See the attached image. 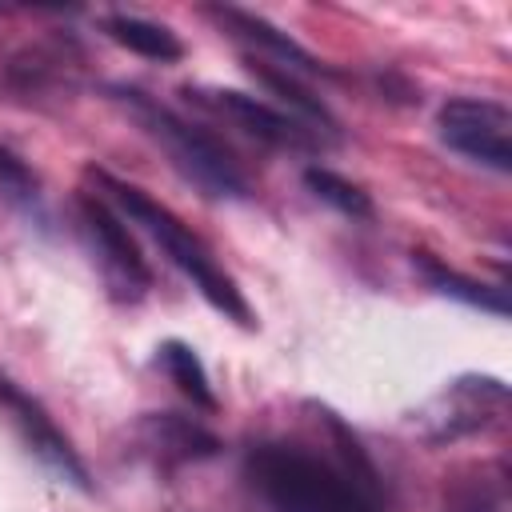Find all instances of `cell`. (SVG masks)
<instances>
[{"mask_svg":"<svg viewBox=\"0 0 512 512\" xmlns=\"http://www.w3.org/2000/svg\"><path fill=\"white\" fill-rule=\"evenodd\" d=\"M136 444L160 464V468H180L196 460H212L220 452V436L208 432L204 424L180 416V412H144L132 428Z\"/></svg>","mask_w":512,"mask_h":512,"instance_id":"9c48e42d","label":"cell"},{"mask_svg":"<svg viewBox=\"0 0 512 512\" xmlns=\"http://www.w3.org/2000/svg\"><path fill=\"white\" fill-rule=\"evenodd\" d=\"M108 92L140 124V132L164 148L172 168L188 184H196L204 196H212V200H248L252 196L244 168L212 132H204L200 124L184 120L180 112H172L168 104H160L156 96H148L132 84H108Z\"/></svg>","mask_w":512,"mask_h":512,"instance_id":"3957f363","label":"cell"},{"mask_svg":"<svg viewBox=\"0 0 512 512\" xmlns=\"http://www.w3.org/2000/svg\"><path fill=\"white\" fill-rule=\"evenodd\" d=\"M328 432L316 452L296 440H260L244 452V480L268 512H388L384 480L356 432L324 404H308Z\"/></svg>","mask_w":512,"mask_h":512,"instance_id":"6da1fadb","label":"cell"},{"mask_svg":"<svg viewBox=\"0 0 512 512\" xmlns=\"http://www.w3.org/2000/svg\"><path fill=\"white\" fill-rule=\"evenodd\" d=\"M160 356V364H164V372H168V380L196 404V408H204V412H216V392H212V380H208V372H204V360L196 356V348L192 344H184V340H164L160 348H156Z\"/></svg>","mask_w":512,"mask_h":512,"instance_id":"4fadbf2b","label":"cell"},{"mask_svg":"<svg viewBox=\"0 0 512 512\" xmlns=\"http://www.w3.org/2000/svg\"><path fill=\"white\" fill-rule=\"evenodd\" d=\"M204 16L216 20L232 40L256 48L260 60H268V64H276V68H288V72H296V76H300V72H304V76L328 72L304 44H296L288 32H280L272 20H264V16H256V12H248V8H236V4H208Z\"/></svg>","mask_w":512,"mask_h":512,"instance_id":"ba28073f","label":"cell"},{"mask_svg":"<svg viewBox=\"0 0 512 512\" xmlns=\"http://www.w3.org/2000/svg\"><path fill=\"white\" fill-rule=\"evenodd\" d=\"M84 176L96 184V192H100L104 200H112L132 224H140V228L164 248V256L192 280V288H196L216 312H224V316L236 320L240 328H256V312H252V304L244 300V292L236 288V280L212 260V252L184 228V220H180L176 212H168L164 204H156L144 188H136V184L112 176L108 168L88 164Z\"/></svg>","mask_w":512,"mask_h":512,"instance_id":"7a4b0ae2","label":"cell"},{"mask_svg":"<svg viewBox=\"0 0 512 512\" xmlns=\"http://www.w3.org/2000/svg\"><path fill=\"white\" fill-rule=\"evenodd\" d=\"M76 212H80V224H84L92 248H96L100 260H104V268H108L124 288L144 292V288L152 284V268H148L144 252L136 248V240L128 236L124 220L112 212V204H108L104 196H96V192H80V196H76Z\"/></svg>","mask_w":512,"mask_h":512,"instance_id":"52a82bcc","label":"cell"},{"mask_svg":"<svg viewBox=\"0 0 512 512\" xmlns=\"http://www.w3.org/2000/svg\"><path fill=\"white\" fill-rule=\"evenodd\" d=\"M304 188H308L316 200L332 204L340 216L368 220V216L376 212L372 196H368L360 184H352L348 176H340V172H332V168H324V164H308V168H304Z\"/></svg>","mask_w":512,"mask_h":512,"instance_id":"5bb4252c","label":"cell"},{"mask_svg":"<svg viewBox=\"0 0 512 512\" xmlns=\"http://www.w3.org/2000/svg\"><path fill=\"white\" fill-rule=\"evenodd\" d=\"M68 68H72V64H68L60 52L32 48V52H24V56L12 60L8 80H12L20 92H48V88H56L60 80L68 84Z\"/></svg>","mask_w":512,"mask_h":512,"instance_id":"9a60e30c","label":"cell"},{"mask_svg":"<svg viewBox=\"0 0 512 512\" xmlns=\"http://www.w3.org/2000/svg\"><path fill=\"white\" fill-rule=\"evenodd\" d=\"M248 64V72L272 92V96H280V104H288L292 112H296V120L300 124H308V128H316L324 140H336V116H332V108L296 76V72H288V68H276V64H268V60H260V56H248L244 60Z\"/></svg>","mask_w":512,"mask_h":512,"instance_id":"30bf717a","label":"cell"},{"mask_svg":"<svg viewBox=\"0 0 512 512\" xmlns=\"http://www.w3.org/2000/svg\"><path fill=\"white\" fill-rule=\"evenodd\" d=\"M412 264H416V272L428 280V288H436L440 296L460 300V304H468V308H476V312H488V316H496V320L508 316V296H504V288H488V284H480V280H472V276L448 268V264L436 260L432 252H412Z\"/></svg>","mask_w":512,"mask_h":512,"instance_id":"8fae6325","label":"cell"},{"mask_svg":"<svg viewBox=\"0 0 512 512\" xmlns=\"http://www.w3.org/2000/svg\"><path fill=\"white\" fill-rule=\"evenodd\" d=\"M0 188H4L8 196H32V192H36L32 168H28L8 144H0Z\"/></svg>","mask_w":512,"mask_h":512,"instance_id":"e0dca14e","label":"cell"},{"mask_svg":"<svg viewBox=\"0 0 512 512\" xmlns=\"http://www.w3.org/2000/svg\"><path fill=\"white\" fill-rule=\"evenodd\" d=\"M100 28L120 48H128L144 60H156V64H176L184 56V40L168 24H156V20H144V16H132V12H112V16L100 20Z\"/></svg>","mask_w":512,"mask_h":512,"instance_id":"7c38bea8","label":"cell"},{"mask_svg":"<svg viewBox=\"0 0 512 512\" xmlns=\"http://www.w3.org/2000/svg\"><path fill=\"white\" fill-rule=\"evenodd\" d=\"M0 408L12 416L24 448L44 464L52 468L64 484H72L76 492H92V476H88V464L80 460V452L72 448V440L60 432V424L48 416V408L24 392L8 372H0Z\"/></svg>","mask_w":512,"mask_h":512,"instance_id":"5b68a950","label":"cell"},{"mask_svg":"<svg viewBox=\"0 0 512 512\" xmlns=\"http://www.w3.org/2000/svg\"><path fill=\"white\" fill-rule=\"evenodd\" d=\"M444 512H504V496L496 484H464L448 496Z\"/></svg>","mask_w":512,"mask_h":512,"instance_id":"2e32d148","label":"cell"},{"mask_svg":"<svg viewBox=\"0 0 512 512\" xmlns=\"http://www.w3.org/2000/svg\"><path fill=\"white\" fill-rule=\"evenodd\" d=\"M436 132L464 160L492 172H512V112L500 100L452 96L436 112Z\"/></svg>","mask_w":512,"mask_h":512,"instance_id":"277c9868","label":"cell"},{"mask_svg":"<svg viewBox=\"0 0 512 512\" xmlns=\"http://www.w3.org/2000/svg\"><path fill=\"white\" fill-rule=\"evenodd\" d=\"M188 100H196L200 108L232 120L240 132H248L252 140L268 144V148H288V152H300V148H320L328 144L316 128L300 124L296 116L248 96V92H236V88H184Z\"/></svg>","mask_w":512,"mask_h":512,"instance_id":"8992f818","label":"cell"}]
</instances>
